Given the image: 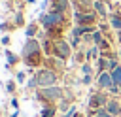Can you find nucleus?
<instances>
[{
    "mask_svg": "<svg viewBox=\"0 0 121 117\" xmlns=\"http://www.w3.org/2000/svg\"><path fill=\"white\" fill-rule=\"evenodd\" d=\"M70 6H72V0H53L49 9L51 11H59V13H68Z\"/></svg>",
    "mask_w": 121,
    "mask_h": 117,
    "instance_id": "9d476101",
    "label": "nucleus"
},
{
    "mask_svg": "<svg viewBox=\"0 0 121 117\" xmlns=\"http://www.w3.org/2000/svg\"><path fill=\"white\" fill-rule=\"evenodd\" d=\"M0 43H2L4 47H8V45L11 43V36H9V34H4V36L0 38Z\"/></svg>",
    "mask_w": 121,
    "mask_h": 117,
    "instance_id": "bb28decb",
    "label": "nucleus"
},
{
    "mask_svg": "<svg viewBox=\"0 0 121 117\" xmlns=\"http://www.w3.org/2000/svg\"><path fill=\"white\" fill-rule=\"evenodd\" d=\"M95 117H113V115H112V113H108L106 109H98V113H96Z\"/></svg>",
    "mask_w": 121,
    "mask_h": 117,
    "instance_id": "7c9ffc66",
    "label": "nucleus"
},
{
    "mask_svg": "<svg viewBox=\"0 0 121 117\" xmlns=\"http://www.w3.org/2000/svg\"><path fill=\"white\" fill-rule=\"evenodd\" d=\"M93 77H95L93 74H91V75H83V77H81V85H91V83H93Z\"/></svg>",
    "mask_w": 121,
    "mask_h": 117,
    "instance_id": "cd10ccee",
    "label": "nucleus"
},
{
    "mask_svg": "<svg viewBox=\"0 0 121 117\" xmlns=\"http://www.w3.org/2000/svg\"><path fill=\"white\" fill-rule=\"evenodd\" d=\"M11 106H13L15 109H19V100H17V98H11Z\"/></svg>",
    "mask_w": 121,
    "mask_h": 117,
    "instance_id": "2f4dec72",
    "label": "nucleus"
},
{
    "mask_svg": "<svg viewBox=\"0 0 121 117\" xmlns=\"http://www.w3.org/2000/svg\"><path fill=\"white\" fill-rule=\"evenodd\" d=\"M85 55H87V60L96 62V60L102 57V51H100L98 45H89V47H85Z\"/></svg>",
    "mask_w": 121,
    "mask_h": 117,
    "instance_id": "ddd939ff",
    "label": "nucleus"
},
{
    "mask_svg": "<svg viewBox=\"0 0 121 117\" xmlns=\"http://www.w3.org/2000/svg\"><path fill=\"white\" fill-rule=\"evenodd\" d=\"M79 70H81V74H83V75H91V74H93V75H96V74H95V64H93L91 60H85V62L79 66Z\"/></svg>",
    "mask_w": 121,
    "mask_h": 117,
    "instance_id": "a211bd4d",
    "label": "nucleus"
},
{
    "mask_svg": "<svg viewBox=\"0 0 121 117\" xmlns=\"http://www.w3.org/2000/svg\"><path fill=\"white\" fill-rule=\"evenodd\" d=\"M93 2L95 0H72V8L74 11L87 13V11H93Z\"/></svg>",
    "mask_w": 121,
    "mask_h": 117,
    "instance_id": "1a4fd4ad",
    "label": "nucleus"
},
{
    "mask_svg": "<svg viewBox=\"0 0 121 117\" xmlns=\"http://www.w3.org/2000/svg\"><path fill=\"white\" fill-rule=\"evenodd\" d=\"M95 83H96L98 91H110V89L113 87L112 74H110L108 70H106V72H102V74H98V75H96V79H95Z\"/></svg>",
    "mask_w": 121,
    "mask_h": 117,
    "instance_id": "0eeeda50",
    "label": "nucleus"
},
{
    "mask_svg": "<svg viewBox=\"0 0 121 117\" xmlns=\"http://www.w3.org/2000/svg\"><path fill=\"white\" fill-rule=\"evenodd\" d=\"M108 113H112L113 117H117L119 113H121V104H119V100H115V98H112V100H108V104H106V108H104Z\"/></svg>",
    "mask_w": 121,
    "mask_h": 117,
    "instance_id": "dca6fc26",
    "label": "nucleus"
},
{
    "mask_svg": "<svg viewBox=\"0 0 121 117\" xmlns=\"http://www.w3.org/2000/svg\"><path fill=\"white\" fill-rule=\"evenodd\" d=\"M11 23H13V26H15V28H17V26H25V15H23V11H21V9H17V11L13 13Z\"/></svg>",
    "mask_w": 121,
    "mask_h": 117,
    "instance_id": "6ab92c4d",
    "label": "nucleus"
},
{
    "mask_svg": "<svg viewBox=\"0 0 121 117\" xmlns=\"http://www.w3.org/2000/svg\"><path fill=\"white\" fill-rule=\"evenodd\" d=\"M13 28H15V26H13V23H11V21H2V23H0V30H2V32H6V34H8L9 30H13Z\"/></svg>",
    "mask_w": 121,
    "mask_h": 117,
    "instance_id": "393cba45",
    "label": "nucleus"
},
{
    "mask_svg": "<svg viewBox=\"0 0 121 117\" xmlns=\"http://www.w3.org/2000/svg\"><path fill=\"white\" fill-rule=\"evenodd\" d=\"M38 26H40V23L38 21H34V23H30V25H26L25 26V34H26V38H36L40 32H38Z\"/></svg>",
    "mask_w": 121,
    "mask_h": 117,
    "instance_id": "f3484780",
    "label": "nucleus"
},
{
    "mask_svg": "<svg viewBox=\"0 0 121 117\" xmlns=\"http://www.w3.org/2000/svg\"><path fill=\"white\" fill-rule=\"evenodd\" d=\"M25 85H26V89H28V91H38V89H40V87H38V81H36V75L28 77Z\"/></svg>",
    "mask_w": 121,
    "mask_h": 117,
    "instance_id": "4be33fe9",
    "label": "nucleus"
},
{
    "mask_svg": "<svg viewBox=\"0 0 121 117\" xmlns=\"http://www.w3.org/2000/svg\"><path fill=\"white\" fill-rule=\"evenodd\" d=\"M104 38H106V34H104L102 30H98V28H96V30L93 32V45H98Z\"/></svg>",
    "mask_w": 121,
    "mask_h": 117,
    "instance_id": "412c9836",
    "label": "nucleus"
},
{
    "mask_svg": "<svg viewBox=\"0 0 121 117\" xmlns=\"http://www.w3.org/2000/svg\"><path fill=\"white\" fill-rule=\"evenodd\" d=\"M4 55H6V68H8V70H11L15 64L21 62V55L13 53L11 49H4Z\"/></svg>",
    "mask_w": 121,
    "mask_h": 117,
    "instance_id": "9b49d317",
    "label": "nucleus"
},
{
    "mask_svg": "<svg viewBox=\"0 0 121 117\" xmlns=\"http://www.w3.org/2000/svg\"><path fill=\"white\" fill-rule=\"evenodd\" d=\"M93 9L98 13L100 19H108V17H110V9H108V6H106L104 0H95V2H93Z\"/></svg>",
    "mask_w": 121,
    "mask_h": 117,
    "instance_id": "f8f14e48",
    "label": "nucleus"
},
{
    "mask_svg": "<svg viewBox=\"0 0 121 117\" xmlns=\"http://www.w3.org/2000/svg\"><path fill=\"white\" fill-rule=\"evenodd\" d=\"M43 66H45V68H51V70H55V72H59V74H62V70L66 68L64 60H60V58H57V57H45Z\"/></svg>",
    "mask_w": 121,
    "mask_h": 117,
    "instance_id": "6e6552de",
    "label": "nucleus"
},
{
    "mask_svg": "<svg viewBox=\"0 0 121 117\" xmlns=\"http://www.w3.org/2000/svg\"><path fill=\"white\" fill-rule=\"evenodd\" d=\"M36 98L45 102V104H51V102H60L64 98V92L59 85L55 87H45V89H38L36 91Z\"/></svg>",
    "mask_w": 121,
    "mask_h": 117,
    "instance_id": "7ed1b4c3",
    "label": "nucleus"
},
{
    "mask_svg": "<svg viewBox=\"0 0 121 117\" xmlns=\"http://www.w3.org/2000/svg\"><path fill=\"white\" fill-rule=\"evenodd\" d=\"M17 115H19V109H17V111H15V113H13V115H11V117H17Z\"/></svg>",
    "mask_w": 121,
    "mask_h": 117,
    "instance_id": "72a5a7b5",
    "label": "nucleus"
},
{
    "mask_svg": "<svg viewBox=\"0 0 121 117\" xmlns=\"http://www.w3.org/2000/svg\"><path fill=\"white\" fill-rule=\"evenodd\" d=\"M26 70H19V72H15V81L17 83H26Z\"/></svg>",
    "mask_w": 121,
    "mask_h": 117,
    "instance_id": "b1692460",
    "label": "nucleus"
},
{
    "mask_svg": "<svg viewBox=\"0 0 121 117\" xmlns=\"http://www.w3.org/2000/svg\"><path fill=\"white\" fill-rule=\"evenodd\" d=\"M74 115H78V111H76V106H70V109L62 115V117H74Z\"/></svg>",
    "mask_w": 121,
    "mask_h": 117,
    "instance_id": "c85d7f7f",
    "label": "nucleus"
},
{
    "mask_svg": "<svg viewBox=\"0 0 121 117\" xmlns=\"http://www.w3.org/2000/svg\"><path fill=\"white\" fill-rule=\"evenodd\" d=\"M95 64H96V66H95V74L98 75V74H102V72H106V70L110 68V58H108L106 55H102Z\"/></svg>",
    "mask_w": 121,
    "mask_h": 117,
    "instance_id": "2eb2a0df",
    "label": "nucleus"
},
{
    "mask_svg": "<svg viewBox=\"0 0 121 117\" xmlns=\"http://www.w3.org/2000/svg\"><path fill=\"white\" fill-rule=\"evenodd\" d=\"M53 57H57V58L66 62L72 57V45L62 38H55L53 40Z\"/></svg>",
    "mask_w": 121,
    "mask_h": 117,
    "instance_id": "39448f33",
    "label": "nucleus"
},
{
    "mask_svg": "<svg viewBox=\"0 0 121 117\" xmlns=\"http://www.w3.org/2000/svg\"><path fill=\"white\" fill-rule=\"evenodd\" d=\"M43 47H42V42L38 38H26L23 49H21V62L26 66V68H42L43 66Z\"/></svg>",
    "mask_w": 121,
    "mask_h": 117,
    "instance_id": "f257e3e1",
    "label": "nucleus"
},
{
    "mask_svg": "<svg viewBox=\"0 0 121 117\" xmlns=\"http://www.w3.org/2000/svg\"><path fill=\"white\" fill-rule=\"evenodd\" d=\"M34 75H36V81H38V87H40V89L55 87V85L59 83V79H60L59 72H55V70H51V68H45V66L38 68Z\"/></svg>",
    "mask_w": 121,
    "mask_h": 117,
    "instance_id": "f03ea898",
    "label": "nucleus"
},
{
    "mask_svg": "<svg viewBox=\"0 0 121 117\" xmlns=\"http://www.w3.org/2000/svg\"><path fill=\"white\" fill-rule=\"evenodd\" d=\"M108 23L115 32H119L121 30V11H112L110 17H108Z\"/></svg>",
    "mask_w": 121,
    "mask_h": 117,
    "instance_id": "4468645a",
    "label": "nucleus"
},
{
    "mask_svg": "<svg viewBox=\"0 0 121 117\" xmlns=\"http://www.w3.org/2000/svg\"><path fill=\"white\" fill-rule=\"evenodd\" d=\"M112 74V79H113V85H117V87H121V64L115 68V70H112L110 72Z\"/></svg>",
    "mask_w": 121,
    "mask_h": 117,
    "instance_id": "aec40b11",
    "label": "nucleus"
},
{
    "mask_svg": "<svg viewBox=\"0 0 121 117\" xmlns=\"http://www.w3.org/2000/svg\"><path fill=\"white\" fill-rule=\"evenodd\" d=\"M0 45H2V43H0Z\"/></svg>",
    "mask_w": 121,
    "mask_h": 117,
    "instance_id": "f704fd0d",
    "label": "nucleus"
},
{
    "mask_svg": "<svg viewBox=\"0 0 121 117\" xmlns=\"http://www.w3.org/2000/svg\"><path fill=\"white\" fill-rule=\"evenodd\" d=\"M55 113H57V108H55V106H45V108L42 109V115H40V117H53Z\"/></svg>",
    "mask_w": 121,
    "mask_h": 117,
    "instance_id": "5701e85b",
    "label": "nucleus"
},
{
    "mask_svg": "<svg viewBox=\"0 0 121 117\" xmlns=\"http://www.w3.org/2000/svg\"><path fill=\"white\" fill-rule=\"evenodd\" d=\"M15 87H17V81H15V79H9V81L6 83V91H8L9 94H13V92H15Z\"/></svg>",
    "mask_w": 121,
    "mask_h": 117,
    "instance_id": "a878e982",
    "label": "nucleus"
},
{
    "mask_svg": "<svg viewBox=\"0 0 121 117\" xmlns=\"http://www.w3.org/2000/svg\"><path fill=\"white\" fill-rule=\"evenodd\" d=\"M26 4H30V6H32V4H36V0H26Z\"/></svg>",
    "mask_w": 121,
    "mask_h": 117,
    "instance_id": "473e14b6",
    "label": "nucleus"
},
{
    "mask_svg": "<svg viewBox=\"0 0 121 117\" xmlns=\"http://www.w3.org/2000/svg\"><path fill=\"white\" fill-rule=\"evenodd\" d=\"M108 92H110V94H113V96H117V94L121 92V87H117V85H113V87H112V89H110Z\"/></svg>",
    "mask_w": 121,
    "mask_h": 117,
    "instance_id": "c756f323",
    "label": "nucleus"
},
{
    "mask_svg": "<svg viewBox=\"0 0 121 117\" xmlns=\"http://www.w3.org/2000/svg\"><path fill=\"white\" fill-rule=\"evenodd\" d=\"M106 92L108 91H96V92H93L89 96V108H93V109L106 108V104H108V94Z\"/></svg>",
    "mask_w": 121,
    "mask_h": 117,
    "instance_id": "423d86ee",
    "label": "nucleus"
},
{
    "mask_svg": "<svg viewBox=\"0 0 121 117\" xmlns=\"http://www.w3.org/2000/svg\"><path fill=\"white\" fill-rule=\"evenodd\" d=\"M72 17H74L76 26H95V25H98V23H100L98 13H96L95 9H93V11H87V13L74 11V13H72Z\"/></svg>",
    "mask_w": 121,
    "mask_h": 117,
    "instance_id": "20e7f679",
    "label": "nucleus"
}]
</instances>
